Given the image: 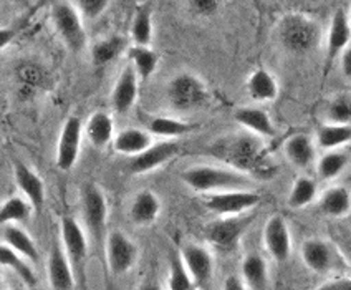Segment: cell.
I'll list each match as a JSON object with an SVG mask.
<instances>
[{"label":"cell","instance_id":"obj_31","mask_svg":"<svg viewBox=\"0 0 351 290\" xmlns=\"http://www.w3.org/2000/svg\"><path fill=\"white\" fill-rule=\"evenodd\" d=\"M194 130L193 125H189L187 121L176 120V118L169 117H156L149 121L147 125V131H149L153 136H161V138H178L182 134L191 133Z\"/></svg>","mask_w":351,"mask_h":290},{"label":"cell","instance_id":"obj_20","mask_svg":"<svg viewBox=\"0 0 351 290\" xmlns=\"http://www.w3.org/2000/svg\"><path fill=\"white\" fill-rule=\"evenodd\" d=\"M235 121L242 126V128L249 130L255 136L262 138H272L275 136V126L267 111L262 108H255V106H242L234 113Z\"/></svg>","mask_w":351,"mask_h":290},{"label":"cell","instance_id":"obj_30","mask_svg":"<svg viewBox=\"0 0 351 290\" xmlns=\"http://www.w3.org/2000/svg\"><path fill=\"white\" fill-rule=\"evenodd\" d=\"M351 141V125H326L317 131V145L325 151H337Z\"/></svg>","mask_w":351,"mask_h":290},{"label":"cell","instance_id":"obj_9","mask_svg":"<svg viewBox=\"0 0 351 290\" xmlns=\"http://www.w3.org/2000/svg\"><path fill=\"white\" fill-rule=\"evenodd\" d=\"M250 219L245 217H221L219 221L210 222L206 228V237L215 249L230 252L237 247L242 234L245 232Z\"/></svg>","mask_w":351,"mask_h":290},{"label":"cell","instance_id":"obj_42","mask_svg":"<svg viewBox=\"0 0 351 290\" xmlns=\"http://www.w3.org/2000/svg\"><path fill=\"white\" fill-rule=\"evenodd\" d=\"M317 290H351V277H337L322 284Z\"/></svg>","mask_w":351,"mask_h":290},{"label":"cell","instance_id":"obj_44","mask_svg":"<svg viewBox=\"0 0 351 290\" xmlns=\"http://www.w3.org/2000/svg\"><path fill=\"white\" fill-rule=\"evenodd\" d=\"M341 71L346 78L351 80V47L341 53Z\"/></svg>","mask_w":351,"mask_h":290},{"label":"cell","instance_id":"obj_3","mask_svg":"<svg viewBox=\"0 0 351 290\" xmlns=\"http://www.w3.org/2000/svg\"><path fill=\"white\" fill-rule=\"evenodd\" d=\"M278 40L290 53H308L320 42V27L306 15L293 12L278 23Z\"/></svg>","mask_w":351,"mask_h":290},{"label":"cell","instance_id":"obj_40","mask_svg":"<svg viewBox=\"0 0 351 290\" xmlns=\"http://www.w3.org/2000/svg\"><path fill=\"white\" fill-rule=\"evenodd\" d=\"M108 5H110V2H106V0H78V2H75V7H77L80 15L88 19V21H95V19L101 17Z\"/></svg>","mask_w":351,"mask_h":290},{"label":"cell","instance_id":"obj_33","mask_svg":"<svg viewBox=\"0 0 351 290\" xmlns=\"http://www.w3.org/2000/svg\"><path fill=\"white\" fill-rule=\"evenodd\" d=\"M130 60L131 67L136 70L138 77L143 78V80H147L151 75L156 71L159 57L156 51H153L149 47H131L130 49Z\"/></svg>","mask_w":351,"mask_h":290},{"label":"cell","instance_id":"obj_25","mask_svg":"<svg viewBox=\"0 0 351 290\" xmlns=\"http://www.w3.org/2000/svg\"><path fill=\"white\" fill-rule=\"evenodd\" d=\"M247 93L254 101H274L278 97V83L265 69H257L247 80Z\"/></svg>","mask_w":351,"mask_h":290},{"label":"cell","instance_id":"obj_7","mask_svg":"<svg viewBox=\"0 0 351 290\" xmlns=\"http://www.w3.org/2000/svg\"><path fill=\"white\" fill-rule=\"evenodd\" d=\"M106 264L114 277L130 272L138 262V247L121 230H113L106 237Z\"/></svg>","mask_w":351,"mask_h":290},{"label":"cell","instance_id":"obj_4","mask_svg":"<svg viewBox=\"0 0 351 290\" xmlns=\"http://www.w3.org/2000/svg\"><path fill=\"white\" fill-rule=\"evenodd\" d=\"M167 101L178 111L199 108L209 98L206 83L193 73H179L171 80L166 90Z\"/></svg>","mask_w":351,"mask_h":290},{"label":"cell","instance_id":"obj_32","mask_svg":"<svg viewBox=\"0 0 351 290\" xmlns=\"http://www.w3.org/2000/svg\"><path fill=\"white\" fill-rule=\"evenodd\" d=\"M131 37L134 45L149 47L153 40V14L147 5L139 7L131 23Z\"/></svg>","mask_w":351,"mask_h":290},{"label":"cell","instance_id":"obj_34","mask_svg":"<svg viewBox=\"0 0 351 290\" xmlns=\"http://www.w3.org/2000/svg\"><path fill=\"white\" fill-rule=\"evenodd\" d=\"M348 166V154L343 151H326L325 154L318 160L317 173L323 181H332L338 178Z\"/></svg>","mask_w":351,"mask_h":290},{"label":"cell","instance_id":"obj_24","mask_svg":"<svg viewBox=\"0 0 351 290\" xmlns=\"http://www.w3.org/2000/svg\"><path fill=\"white\" fill-rule=\"evenodd\" d=\"M283 153H285L287 160L297 168H308L315 160V146L312 138L305 133L293 134L283 145Z\"/></svg>","mask_w":351,"mask_h":290},{"label":"cell","instance_id":"obj_28","mask_svg":"<svg viewBox=\"0 0 351 290\" xmlns=\"http://www.w3.org/2000/svg\"><path fill=\"white\" fill-rule=\"evenodd\" d=\"M86 138L95 148H105L113 140L114 123L113 118L105 111H95L86 123Z\"/></svg>","mask_w":351,"mask_h":290},{"label":"cell","instance_id":"obj_29","mask_svg":"<svg viewBox=\"0 0 351 290\" xmlns=\"http://www.w3.org/2000/svg\"><path fill=\"white\" fill-rule=\"evenodd\" d=\"M0 262H2L3 267L14 270L15 276H17L27 287H37V276H35L34 269L30 267L29 261H27L25 257L19 256V254L15 252L14 249H10L9 245L2 244V247H0Z\"/></svg>","mask_w":351,"mask_h":290},{"label":"cell","instance_id":"obj_37","mask_svg":"<svg viewBox=\"0 0 351 290\" xmlns=\"http://www.w3.org/2000/svg\"><path fill=\"white\" fill-rule=\"evenodd\" d=\"M123 49H125V40L121 37H110L105 40H99L91 49L93 63L98 67L106 65V63L113 62L121 53Z\"/></svg>","mask_w":351,"mask_h":290},{"label":"cell","instance_id":"obj_38","mask_svg":"<svg viewBox=\"0 0 351 290\" xmlns=\"http://www.w3.org/2000/svg\"><path fill=\"white\" fill-rule=\"evenodd\" d=\"M169 290H199L193 277L189 276L181 257L173 256L169 262V280H167Z\"/></svg>","mask_w":351,"mask_h":290},{"label":"cell","instance_id":"obj_49","mask_svg":"<svg viewBox=\"0 0 351 290\" xmlns=\"http://www.w3.org/2000/svg\"><path fill=\"white\" fill-rule=\"evenodd\" d=\"M348 19H350V23H351V10H350V14H348Z\"/></svg>","mask_w":351,"mask_h":290},{"label":"cell","instance_id":"obj_47","mask_svg":"<svg viewBox=\"0 0 351 290\" xmlns=\"http://www.w3.org/2000/svg\"><path fill=\"white\" fill-rule=\"evenodd\" d=\"M139 290H162V287L156 280H146V282H143Z\"/></svg>","mask_w":351,"mask_h":290},{"label":"cell","instance_id":"obj_36","mask_svg":"<svg viewBox=\"0 0 351 290\" xmlns=\"http://www.w3.org/2000/svg\"><path fill=\"white\" fill-rule=\"evenodd\" d=\"M317 197V184L310 178H297L289 194V206L292 209H302Z\"/></svg>","mask_w":351,"mask_h":290},{"label":"cell","instance_id":"obj_15","mask_svg":"<svg viewBox=\"0 0 351 290\" xmlns=\"http://www.w3.org/2000/svg\"><path fill=\"white\" fill-rule=\"evenodd\" d=\"M47 276L51 290H73L78 285L65 249L55 242L50 249L49 261H47Z\"/></svg>","mask_w":351,"mask_h":290},{"label":"cell","instance_id":"obj_16","mask_svg":"<svg viewBox=\"0 0 351 290\" xmlns=\"http://www.w3.org/2000/svg\"><path fill=\"white\" fill-rule=\"evenodd\" d=\"M138 80L139 77L133 67L128 65L123 69L111 93V103L117 113L125 114L134 106L138 100Z\"/></svg>","mask_w":351,"mask_h":290},{"label":"cell","instance_id":"obj_12","mask_svg":"<svg viewBox=\"0 0 351 290\" xmlns=\"http://www.w3.org/2000/svg\"><path fill=\"white\" fill-rule=\"evenodd\" d=\"M263 244L267 252L278 264H283L290 259L292 254V236H290L289 226L285 219L278 214L270 217L263 228Z\"/></svg>","mask_w":351,"mask_h":290},{"label":"cell","instance_id":"obj_17","mask_svg":"<svg viewBox=\"0 0 351 290\" xmlns=\"http://www.w3.org/2000/svg\"><path fill=\"white\" fill-rule=\"evenodd\" d=\"M179 151V145L176 141H159L156 145H153L151 148H147L145 153H141L139 156L133 158L130 162L131 173L134 174H145L149 171L159 168L161 165H165L166 161H169Z\"/></svg>","mask_w":351,"mask_h":290},{"label":"cell","instance_id":"obj_43","mask_svg":"<svg viewBox=\"0 0 351 290\" xmlns=\"http://www.w3.org/2000/svg\"><path fill=\"white\" fill-rule=\"evenodd\" d=\"M222 290H249L247 285L244 284V280L237 276H229L224 282V289Z\"/></svg>","mask_w":351,"mask_h":290},{"label":"cell","instance_id":"obj_10","mask_svg":"<svg viewBox=\"0 0 351 290\" xmlns=\"http://www.w3.org/2000/svg\"><path fill=\"white\" fill-rule=\"evenodd\" d=\"M82 214L86 228L95 239H99L106 224L108 204L105 194L95 184H86L82 193Z\"/></svg>","mask_w":351,"mask_h":290},{"label":"cell","instance_id":"obj_2","mask_svg":"<svg viewBox=\"0 0 351 290\" xmlns=\"http://www.w3.org/2000/svg\"><path fill=\"white\" fill-rule=\"evenodd\" d=\"M181 180L197 193H227V191H249L254 181L241 171L215 166H194L181 174Z\"/></svg>","mask_w":351,"mask_h":290},{"label":"cell","instance_id":"obj_8","mask_svg":"<svg viewBox=\"0 0 351 290\" xmlns=\"http://www.w3.org/2000/svg\"><path fill=\"white\" fill-rule=\"evenodd\" d=\"M261 202V196L252 189L227 191V193L210 194L204 206L221 217H235L255 208Z\"/></svg>","mask_w":351,"mask_h":290},{"label":"cell","instance_id":"obj_5","mask_svg":"<svg viewBox=\"0 0 351 290\" xmlns=\"http://www.w3.org/2000/svg\"><path fill=\"white\" fill-rule=\"evenodd\" d=\"M51 22L60 38L71 51L78 53L86 45V30L83 27L82 15L73 2H55L51 5Z\"/></svg>","mask_w":351,"mask_h":290},{"label":"cell","instance_id":"obj_19","mask_svg":"<svg viewBox=\"0 0 351 290\" xmlns=\"http://www.w3.org/2000/svg\"><path fill=\"white\" fill-rule=\"evenodd\" d=\"M351 40V23L343 9H338L333 14L332 23H330L328 37H326V51H328V62L341 55L346 49H350Z\"/></svg>","mask_w":351,"mask_h":290},{"label":"cell","instance_id":"obj_13","mask_svg":"<svg viewBox=\"0 0 351 290\" xmlns=\"http://www.w3.org/2000/svg\"><path fill=\"white\" fill-rule=\"evenodd\" d=\"M181 261L199 290H204L214 274V259L209 250L197 244H186L181 247Z\"/></svg>","mask_w":351,"mask_h":290},{"label":"cell","instance_id":"obj_14","mask_svg":"<svg viewBox=\"0 0 351 290\" xmlns=\"http://www.w3.org/2000/svg\"><path fill=\"white\" fill-rule=\"evenodd\" d=\"M82 145V121L70 117L63 123L57 145V166L62 171H70L75 166Z\"/></svg>","mask_w":351,"mask_h":290},{"label":"cell","instance_id":"obj_41","mask_svg":"<svg viewBox=\"0 0 351 290\" xmlns=\"http://www.w3.org/2000/svg\"><path fill=\"white\" fill-rule=\"evenodd\" d=\"M189 5L201 15H214L221 7V3L217 0H194Z\"/></svg>","mask_w":351,"mask_h":290},{"label":"cell","instance_id":"obj_27","mask_svg":"<svg viewBox=\"0 0 351 290\" xmlns=\"http://www.w3.org/2000/svg\"><path fill=\"white\" fill-rule=\"evenodd\" d=\"M322 213L330 217H343L351 210V193L345 186H332L318 201Z\"/></svg>","mask_w":351,"mask_h":290},{"label":"cell","instance_id":"obj_26","mask_svg":"<svg viewBox=\"0 0 351 290\" xmlns=\"http://www.w3.org/2000/svg\"><path fill=\"white\" fill-rule=\"evenodd\" d=\"M242 280L249 290H267L269 267L261 254H249L242 261Z\"/></svg>","mask_w":351,"mask_h":290},{"label":"cell","instance_id":"obj_48","mask_svg":"<svg viewBox=\"0 0 351 290\" xmlns=\"http://www.w3.org/2000/svg\"><path fill=\"white\" fill-rule=\"evenodd\" d=\"M9 290H25V289H23V287H12Z\"/></svg>","mask_w":351,"mask_h":290},{"label":"cell","instance_id":"obj_21","mask_svg":"<svg viewBox=\"0 0 351 290\" xmlns=\"http://www.w3.org/2000/svg\"><path fill=\"white\" fill-rule=\"evenodd\" d=\"M2 244L9 245L14 249L19 256L25 257L32 264H37L40 261V254L34 239L29 236L27 230L15 224H3L2 226Z\"/></svg>","mask_w":351,"mask_h":290},{"label":"cell","instance_id":"obj_45","mask_svg":"<svg viewBox=\"0 0 351 290\" xmlns=\"http://www.w3.org/2000/svg\"><path fill=\"white\" fill-rule=\"evenodd\" d=\"M340 254H341V259L345 261L348 265H351V236H348L346 239L341 241Z\"/></svg>","mask_w":351,"mask_h":290},{"label":"cell","instance_id":"obj_35","mask_svg":"<svg viewBox=\"0 0 351 290\" xmlns=\"http://www.w3.org/2000/svg\"><path fill=\"white\" fill-rule=\"evenodd\" d=\"M32 209L34 206L30 204L25 197L14 196L2 202L0 208V222L3 224H14V222H25L30 219Z\"/></svg>","mask_w":351,"mask_h":290},{"label":"cell","instance_id":"obj_46","mask_svg":"<svg viewBox=\"0 0 351 290\" xmlns=\"http://www.w3.org/2000/svg\"><path fill=\"white\" fill-rule=\"evenodd\" d=\"M12 38H14V32L9 29L0 30V49H5L7 43L12 42Z\"/></svg>","mask_w":351,"mask_h":290},{"label":"cell","instance_id":"obj_23","mask_svg":"<svg viewBox=\"0 0 351 290\" xmlns=\"http://www.w3.org/2000/svg\"><path fill=\"white\" fill-rule=\"evenodd\" d=\"M161 202L153 191H139L130 208V217L136 226H149L158 219Z\"/></svg>","mask_w":351,"mask_h":290},{"label":"cell","instance_id":"obj_39","mask_svg":"<svg viewBox=\"0 0 351 290\" xmlns=\"http://www.w3.org/2000/svg\"><path fill=\"white\" fill-rule=\"evenodd\" d=\"M326 120L330 125H350L351 123V100L338 97L326 108Z\"/></svg>","mask_w":351,"mask_h":290},{"label":"cell","instance_id":"obj_6","mask_svg":"<svg viewBox=\"0 0 351 290\" xmlns=\"http://www.w3.org/2000/svg\"><path fill=\"white\" fill-rule=\"evenodd\" d=\"M60 232H62L63 249L69 257L75 277L82 287H85V269L88 259V239L85 230L73 217L66 216L60 222Z\"/></svg>","mask_w":351,"mask_h":290},{"label":"cell","instance_id":"obj_1","mask_svg":"<svg viewBox=\"0 0 351 290\" xmlns=\"http://www.w3.org/2000/svg\"><path fill=\"white\" fill-rule=\"evenodd\" d=\"M214 154L219 160L229 162L232 169L241 171L247 176L249 173L258 174V176H272L274 174V168L261 140L250 136V134L227 138L221 145H215Z\"/></svg>","mask_w":351,"mask_h":290},{"label":"cell","instance_id":"obj_18","mask_svg":"<svg viewBox=\"0 0 351 290\" xmlns=\"http://www.w3.org/2000/svg\"><path fill=\"white\" fill-rule=\"evenodd\" d=\"M14 178L23 197L34 206V209H42V206L45 204V184L42 178L20 161L14 165Z\"/></svg>","mask_w":351,"mask_h":290},{"label":"cell","instance_id":"obj_11","mask_svg":"<svg viewBox=\"0 0 351 290\" xmlns=\"http://www.w3.org/2000/svg\"><path fill=\"white\" fill-rule=\"evenodd\" d=\"M300 254L303 264L312 272L322 276L333 272L338 265V256H341L340 250L323 239H306L302 244Z\"/></svg>","mask_w":351,"mask_h":290},{"label":"cell","instance_id":"obj_22","mask_svg":"<svg viewBox=\"0 0 351 290\" xmlns=\"http://www.w3.org/2000/svg\"><path fill=\"white\" fill-rule=\"evenodd\" d=\"M151 146H153V134L149 131L139 128H126L119 131L113 141V148L117 153L133 158L145 153Z\"/></svg>","mask_w":351,"mask_h":290}]
</instances>
